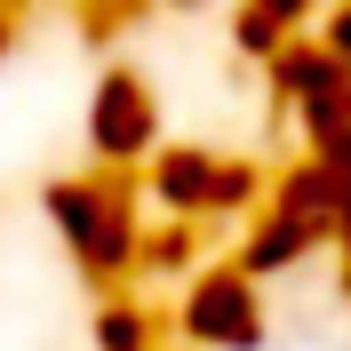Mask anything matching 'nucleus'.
I'll use <instances>...</instances> for the list:
<instances>
[{"label": "nucleus", "instance_id": "obj_3", "mask_svg": "<svg viewBox=\"0 0 351 351\" xmlns=\"http://www.w3.org/2000/svg\"><path fill=\"white\" fill-rule=\"evenodd\" d=\"M88 152L112 176H128L136 160L160 152V96L144 72H104L96 80V96H88Z\"/></svg>", "mask_w": 351, "mask_h": 351}, {"label": "nucleus", "instance_id": "obj_4", "mask_svg": "<svg viewBox=\"0 0 351 351\" xmlns=\"http://www.w3.org/2000/svg\"><path fill=\"white\" fill-rule=\"evenodd\" d=\"M176 319H184V343H199V351H256L263 343V287L240 263L199 271V280H184V311Z\"/></svg>", "mask_w": 351, "mask_h": 351}, {"label": "nucleus", "instance_id": "obj_6", "mask_svg": "<svg viewBox=\"0 0 351 351\" xmlns=\"http://www.w3.org/2000/svg\"><path fill=\"white\" fill-rule=\"evenodd\" d=\"M295 112H304L311 160H319V168H343V176H351V72H335L328 88H311Z\"/></svg>", "mask_w": 351, "mask_h": 351}, {"label": "nucleus", "instance_id": "obj_1", "mask_svg": "<svg viewBox=\"0 0 351 351\" xmlns=\"http://www.w3.org/2000/svg\"><path fill=\"white\" fill-rule=\"evenodd\" d=\"M48 223H56L64 256L80 263L96 287H128L136 271H144L152 223H144V192H136L128 176H112V168L56 176V184H48Z\"/></svg>", "mask_w": 351, "mask_h": 351}, {"label": "nucleus", "instance_id": "obj_9", "mask_svg": "<svg viewBox=\"0 0 351 351\" xmlns=\"http://www.w3.org/2000/svg\"><path fill=\"white\" fill-rule=\"evenodd\" d=\"M311 40H319V56H328V64H343V72H351V0H328V8H319Z\"/></svg>", "mask_w": 351, "mask_h": 351}, {"label": "nucleus", "instance_id": "obj_2", "mask_svg": "<svg viewBox=\"0 0 351 351\" xmlns=\"http://www.w3.org/2000/svg\"><path fill=\"white\" fill-rule=\"evenodd\" d=\"M263 168L256 160H232V152H192V144H160L152 152V208L168 223H232V216H256L263 208Z\"/></svg>", "mask_w": 351, "mask_h": 351}, {"label": "nucleus", "instance_id": "obj_5", "mask_svg": "<svg viewBox=\"0 0 351 351\" xmlns=\"http://www.w3.org/2000/svg\"><path fill=\"white\" fill-rule=\"evenodd\" d=\"M319 247H328V240H319V232H311L295 208L263 199V208H256V223H247V240H240V271L263 287V280H280V271H295L304 256H319Z\"/></svg>", "mask_w": 351, "mask_h": 351}, {"label": "nucleus", "instance_id": "obj_8", "mask_svg": "<svg viewBox=\"0 0 351 351\" xmlns=\"http://www.w3.org/2000/svg\"><path fill=\"white\" fill-rule=\"evenodd\" d=\"M96 343H104V351H152L160 343V335H152V311L128 304V295H112V304L96 311Z\"/></svg>", "mask_w": 351, "mask_h": 351}, {"label": "nucleus", "instance_id": "obj_7", "mask_svg": "<svg viewBox=\"0 0 351 351\" xmlns=\"http://www.w3.org/2000/svg\"><path fill=\"white\" fill-rule=\"evenodd\" d=\"M328 0H247L240 8V48H263V56H280L287 40H304L311 24H319Z\"/></svg>", "mask_w": 351, "mask_h": 351}]
</instances>
